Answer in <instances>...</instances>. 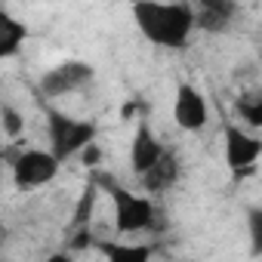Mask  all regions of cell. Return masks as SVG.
<instances>
[{
	"mask_svg": "<svg viewBox=\"0 0 262 262\" xmlns=\"http://www.w3.org/2000/svg\"><path fill=\"white\" fill-rule=\"evenodd\" d=\"M133 19L142 37L164 50H185L194 34V13L191 4H142L133 7Z\"/></svg>",
	"mask_w": 262,
	"mask_h": 262,
	"instance_id": "obj_1",
	"label": "cell"
},
{
	"mask_svg": "<svg viewBox=\"0 0 262 262\" xmlns=\"http://www.w3.org/2000/svg\"><path fill=\"white\" fill-rule=\"evenodd\" d=\"M99 188L108 191L111 204H114V228L120 234H139V231H148L155 228L158 222V210H155V201L151 198H142L136 191H129L126 185L114 182L111 176H99L93 179Z\"/></svg>",
	"mask_w": 262,
	"mask_h": 262,
	"instance_id": "obj_2",
	"label": "cell"
},
{
	"mask_svg": "<svg viewBox=\"0 0 262 262\" xmlns=\"http://www.w3.org/2000/svg\"><path fill=\"white\" fill-rule=\"evenodd\" d=\"M47 136H50V155L62 164V161L77 158L86 145L96 142L99 126H96V120H83V117L53 108V111H47Z\"/></svg>",
	"mask_w": 262,
	"mask_h": 262,
	"instance_id": "obj_3",
	"label": "cell"
},
{
	"mask_svg": "<svg viewBox=\"0 0 262 262\" xmlns=\"http://www.w3.org/2000/svg\"><path fill=\"white\" fill-rule=\"evenodd\" d=\"M13 182L16 188L22 191H31V188H40V185H50L56 176H59V161L43 151V148H25L19 155H13Z\"/></svg>",
	"mask_w": 262,
	"mask_h": 262,
	"instance_id": "obj_4",
	"label": "cell"
},
{
	"mask_svg": "<svg viewBox=\"0 0 262 262\" xmlns=\"http://www.w3.org/2000/svg\"><path fill=\"white\" fill-rule=\"evenodd\" d=\"M96 77V68L90 62H77V59H68V62H59L53 65L43 77H40V93L47 99H62V96H71V93H80L83 86H90Z\"/></svg>",
	"mask_w": 262,
	"mask_h": 262,
	"instance_id": "obj_5",
	"label": "cell"
},
{
	"mask_svg": "<svg viewBox=\"0 0 262 262\" xmlns=\"http://www.w3.org/2000/svg\"><path fill=\"white\" fill-rule=\"evenodd\" d=\"M222 139H225V167L231 173H241V170L256 167V161L262 155V139L259 136L247 133V129L237 126V123H225Z\"/></svg>",
	"mask_w": 262,
	"mask_h": 262,
	"instance_id": "obj_6",
	"label": "cell"
},
{
	"mask_svg": "<svg viewBox=\"0 0 262 262\" xmlns=\"http://www.w3.org/2000/svg\"><path fill=\"white\" fill-rule=\"evenodd\" d=\"M207 99L194 83H179L176 86V99H173V120L179 129H188V133H201L207 126Z\"/></svg>",
	"mask_w": 262,
	"mask_h": 262,
	"instance_id": "obj_7",
	"label": "cell"
},
{
	"mask_svg": "<svg viewBox=\"0 0 262 262\" xmlns=\"http://www.w3.org/2000/svg\"><path fill=\"white\" fill-rule=\"evenodd\" d=\"M164 148L167 145L155 136V129L148 126V120H139L136 133H133V142H129V170H133L136 176L148 173L158 164V158L164 155Z\"/></svg>",
	"mask_w": 262,
	"mask_h": 262,
	"instance_id": "obj_8",
	"label": "cell"
},
{
	"mask_svg": "<svg viewBox=\"0 0 262 262\" xmlns=\"http://www.w3.org/2000/svg\"><path fill=\"white\" fill-rule=\"evenodd\" d=\"M182 179V161L176 148H164V155L158 158V164L142 173V188L148 194H167L176 188V182Z\"/></svg>",
	"mask_w": 262,
	"mask_h": 262,
	"instance_id": "obj_9",
	"label": "cell"
},
{
	"mask_svg": "<svg viewBox=\"0 0 262 262\" xmlns=\"http://www.w3.org/2000/svg\"><path fill=\"white\" fill-rule=\"evenodd\" d=\"M191 13H194V28L222 34L231 28L237 16V4H231V0H201V4H191Z\"/></svg>",
	"mask_w": 262,
	"mask_h": 262,
	"instance_id": "obj_10",
	"label": "cell"
},
{
	"mask_svg": "<svg viewBox=\"0 0 262 262\" xmlns=\"http://www.w3.org/2000/svg\"><path fill=\"white\" fill-rule=\"evenodd\" d=\"M25 40H28V25L22 19H16L10 10L0 7V62L19 56Z\"/></svg>",
	"mask_w": 262,
	"mask_h": 262,
	"instance_id": "obj_11",
	"label": "cell"
},
{
	"mask_svg": "<svg viewBox=\"0 0 262 262\" xmlns=\"http://www.w3.org/2000/svg\"><path fill=\"white\" fill-rule=\"evenodd\" d=\"M93 247H99V253L105 256V262H151V256H155L151 244H114V241H96Z\"/></svg>",
	"mask_w": 262,
	"mask_h": 262,
	"instance_id": "obj_12",
	"label": "cell"
},
{
	"mask_svg": "<svg viewBox=\"0 0 262 262\" xmlns=\"http://www.w3.org/2000/svg\"><path fill=\"white\" fill-rule=\"evenodd\" d=\"M96 204H99V185L90 179L83 188H80V198L71 210V222H68V231H77V228H90L93 225V216H96Z\"/></svg>",
	"mask_w": 262,
	"mask_h": 262,
	"instance_id": "obj_13",
	"label": "cell"
},
{
	"mask_svg": "<svg viewBox=\"0 0 262 262\" xmlns=\"http://www.w3.org/2000/svg\"><path fill=\"white\" fill-rule=\"evenodd\" d=\"M234 111H237V117H241L250 129H259V126H262V93H259V90L241 93L237 102H234Z\"/></svg>",
	"mask_w": 262,
	"mask_h": 262,
	"instance_id": "obj_14",
	"label": "cell"
},
{
	"mask_svg": "<svg viewBox=\"0 0 262 262\" xmlns=\"http://www.w3.org/2000/svg\"><path fill=\"white\" fill-rule=\"evenodd\" d=\"M0 129H4L10 139H19L25 133V114L10 102H0Z\"/></svg>",
	"mask_w": 262,
	"mask_h": 262,
	"instance_id": "obj_15",
	"label": "cell"
},
{
	"mask_svg": "<svg viewBox=\"0 0 262 262\" xmlns=\"http://www.w3.org/2000/svg\"><path fill=\"white\" fill-rule=\"evenodd\" d=\"M250 241H253V253H259L262 247V210L259 207L250 210Z\"/></svg>",
	"mask_w": 262,
	"mask_h": 262,
	"instance_id": "obj_16",
	"label": "cell"
},
{
	"mask_svg": "<svg viewBox=\"0 0 262 262\" xmlns=\"http://www.w3.org/2000/svg\"><path fill=\"white\" fill-rule=\"evenodd\" d=\"M77 158H80V164H83V167H90V170H96V167L102 164V148H99V145L93 142V145H86V148H83V151H80Z\"/></svg>",
	"mask_w": 262,
	"mask_h": 262,
	"instance_id": "obj_17",
	"label": "cell"
},
{
	"mask_svg": "<svg viewBox=\"0 0 262 262\" xmlns=\"http://www.w3.org/2000/svg\"><path fill=\"white\" fill-rule=\"evenodd\" d=\"M43 262H77V259H74V253H68V250H56V253H50Z\"/></svg>",
	"mask_w": 262,
	"mask_h": 262,
	"instance_id": "obj_18",
	"label": "cell"
},
{
	"mask_svg": "<svg viewBox=\"0 0 262 262\" xmlns=\"http://www.w3.org/2000/svg\"><path fill=\"white\" fill-rule=\"evenodd\" d=\"M7 241H10V228L0 222V250H4V244H7Z\"/></svg>",
	"mask_w": 262,
	"mask_h": 262,
	"instance_id": "obj_19",
	"label": "cell"
},
{
	"mask_svg": "<svg viewBox=\"0 0 262 262\" xmlns=\"http://www.w3.org/2000/svg\"><path fill=\"white\" fill-rule=\"evenodd\" d=\"M0 182H4V164H0Z\"/></svg>",
	"mask_w": 262,
	"mask_h": 262,
	"instance_id": "obj_20",
	"label": "cell"
}]
</instances>
